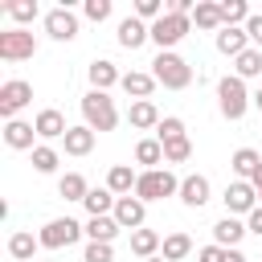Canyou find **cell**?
I'll return each instance as SVG.
<instances>
[{"label":"cell","instance_id":"13","mask_svg":"<svg viewBox=\"0 0 262 262\" xmlns=\"http://www.w3.org/2000/svg\"><path fill=\"white\" fill-rule=\"evenodd\" d=\"M160 119H164V115L156 111V102H151V98H139V102H131V106H127V123H131L135 131H156V127H160Z\"/></svg>","mask_w":262,"mask_h":262},{"label":"cell","instance_id":"6","mask_svg":"<svg viewBox=\"0 0 262 262\" xmlns=\"http://www.w3.org/2000/svg\"><path fill=\"white\" fill-rule=\"evenodd\" d=\"M188 33H192V16H180V12H164L151 25V41L160 45V53H168L172 45H180Z\"/></svg>","mask_w":262,"mask_h":262},{"label":"cell","instance_id":"39","mask_svg":"<svg viewBox=\"0 0 262 262\" xmlns=\"http://www.w3.org/2000/svg\"><path fill=\"white\" fill-rule=\"evenodd\" d=\"M82 12H86V20L102 25V20L111 16V0H86V4H82Z\"/></svg>","mask_w":262,"mask_h":262},{"label":"cell","instance_id":"19","mask_svg":"<svg viewBox=\"0 0 262 262\" xmlns=\"http://www.w3.org/2000/svg\"><path fill=\"white\" fill-rule=\"evenodd\" d=\"M94 135H98V131H90L86 123H82V127H70L66 139H61V143H66V156H90V151H94Z\"/></svg>","mask_w":262,"mask_h":262},{"label":"cell","instance_id":"24","mask_svg":"<svg viewBox=\"0 0 262 262\" xmlns=\"http://www.w3.org/2000/svg\"><path fill=\"white\" fill-rule=\"evenodd\" d=\"M160 246H164V237H160L156 229H135V233H131V254H139L143 262H147V258H156V254H160Z\"/></svg>","mask_w":262,"mask_h":262},{"label":"cell","instance_id":"31","mask_svg":"<svg viewBox=\"0 0 262 262\" xmlns=\"http://www.w3.org/2000/svg\"><path fill=\"white\" fill-rule=\"evenodd\" d=\"M119 229H123V225H119L115 217H90V221H86V237H90V242H115Z\"/></svg>","mask_w":262,"mask_h":262},{"label":"cell","instance_id":"12","mask_svg":"<svg viewBox=\"0 0 262 262\" xmlns=\"http://www.w3.org/2000/svg\"><path fill=\"white\" fill-rule=\"evenodd\" d=\"M250 229H246V221H237V217H221L217 225H213V246H221V250H237V242L246 237Z\"/></svg>","mask_w":262,"mask_h":262},{"label":"cell","instance_id":"20","mask_svg":"<svg viewBox=\"0 0 262 262\" xmlns=\"http://www.w3.org/2000/svg\"><path fill=\"white\" fill-rule=\"evenodd\" d=\"M135 180H139V172H131V164H115V168L106 172V188H111L115 196H131V192H135Z\"/></svg>","mask_w":262,"mask_h":262},{"label":"cell","instance_id":"9","mask_svg":"<svg viewBox=\"0 0 262 262\" xmlns=\"http://www.w3.org/2000/svg\"><path fill=\"white\" fill-rule=\"evenodd\" d=\"M221 201H225L229 217H237V213H246V217H250V213L258 209V188H254L250 180H233V184L225 188V196H221Z\"/></svg>","mask_w":262,"mask_h":262},{"label":"cell","instance_id":"7","mask_svg":"<svg viewBox=\"0 0 262 262\" xmlns=\"http://www.w3.org/2000/svg\"><path fill=\"white\" fill-rule=\"evenodd\" d=\"M37 53V37L29 29H8L0 33V61H29Z\"/></svg>","mask_w":262,"mask_h":262},{"label":"cell","instance_id":"10","mask_svg":"<svg viewBox=\"0 0 262 262\" xmlns=\"http://www.w3.org/2000/svg\"><path fill=\"white\" fill-rule=\"evenodd\" d=\"M45 33L53 37V41H74L78 37V16L61 4V8H49L45 12Z\"/></svg>","mask_w":262,"mask_h":262},{"label":"cell","instance_id":"28","mask_svg":"<svg viewBox=\"0 0 262 262\" xmlns=\"http://www.w3.org/2000/svg\"><path fill=\"white\" fill-rule=\"evenodd\" d=\"M37 250H41V242H37L33 233H25V229L8 237V254H12V262H33Z\"/></svg>","mask_w":262,"mask_h":262},{"label":"cell","instance_id":"5","mask_svg":"<svg viewBox=\"0 0 262 262\" xmlns=\"http://www.w3.org/2000/svg\"><path fill=\"white\" fill-rule=\"evenodd\" d=\"M82 233H86V225H78L74 217H53V221L41 225L37 242H41V250H66V246H74Z\"/></svg>","mask_w":262,"mask_h":262},{"label":"cell","instance_id":"34","mask_svg":"<svg viewBox=\"0 0 262 262\" xmlns=\"http://www.w3.org/2000/svg\"><path fill=\"white\" fill-rule=\"evenodd\" d=\"M57 164H61V156H57V147H49V143H37V147H33V168H37L41 176H49V172H57Z\"/></svg>","mask_w":262,"mask_h":262},{"label":"cell","instance_id":"37","mask_svg":"<svg viewBox=\"0 0 262 262\" xmlns=\"http://www.w3.org/2000/svg\"><path fill=\"white\" fill-rule=\"evenodd\" d=\"M192 156V143H188V135L184 139H172V143H164V164H184Z\"/></svg>","mask_w":262,"mask_h":262},{"label":"cell","instance_id":"40","mask_svg":"<svg viewBox=\"0 0 262 262\" xmlns=\"http://www.w3.org/2000/svg\"><path fill=\"white\" fill-rule=\"evenodd\" d=\"M135 16H139V20H151V25H156V20L164 16V4H160V0H135Z\"/></svg>","mask_w":262,"mask_h":262},{"label":"cell","instance_id":"29","mask_svg":"<svg viewBox=\"0 0 262 262\" xmlns=\"http://www.w3.org/2000/svg\"><path fill=\"white\" fill-rule=\"evenodd\" d=\"M233 74H237L242 82H246V78H262V49L250 45L246 53H237V57H233Z\"/></svg>","mask_w":262,"mask_h":262},{"label":"cell","instance_id":"23","mask_svg":"<svg viewBox=\"0 0 262 262\" xmlns=\"http://www.w3.org/2000/svg\"><path fill=\"white\" fill-rule=\"evenodd\" d=\"M250 49V37H246V29H221L217 33V53H225V57H237V53H246Z\"/></svg>","mask_w":262,"mask_h":262},{"label":"cell","instance_id":"32","mask_svg":"<svg viewBox=\"0 0 262 262\" xmlns=\"http://www.w3.org/2000/svg\"><path fill=\"white\" fill-rule=\"evenodd\" d=\"M160 254H164L168 262H184V258L192 254V237H188V233H168L164 246H160Z\"/></svg>","mask_w":262,"mask_h":262},{"label":"cell","instance_id":"41","mask_svg":"<svg viewBox=\"0 0 262 262\" xmlns=\"http://www.w3.org/2000/svg\"><path fill=\"white\" fill-rule=\"evenodd\" d=\"M246 37H250L254 49H262V16H250L246 20Z\"/></svg>","mask_w":262,"mask_h":262},{"label":"cell","instance_id":"1","mask_svg":"<svg viewBox=\"0 0 262 262\" xmlns=\"http://www.w3.org/2000/svg\"><path fill=\"white\" fill-rule=\"evenodd\" d=\"M82 119H86L90 131H115V123H119L115 98L106 90H86L82 94Z\"/></svg>","mask_w":262,"mask_h":262},{"label":"cell","instance_id":"2","mask_svg":"<svg viewBox=\"0 0 262 262\" xmlns=\"http://www.w3.org/2000/svg\"><path fill=\"white\" fill-rule=\"evenodd\" d=\"M151 78L164 86V90H184L188 82H192V66L180 57V53H156V61H151Z\"/></svg>","mask_w":262,"mask_h":262},{"label":"cell","instance_id":"42","mask_svg":"<svg viewBox=\"0 0 262 262\" xmlns=\"http://www.w3.org/2000/svg\"><path fill=\"white\" fill-rule=\"evenodd\" d=\"M196 262H225V250L221 246H201L196 250Z\"/></svg>","mask_w":262,"mask_h":262},{"label":"cell","instance_id":"33","mask_svg":"<svg viewBox=\"0 0 262 262\" xmlns=\"http://www.w3.org/2000/svg\"><path fill=\"white\" fill-rule=\"evenodd\" d=\"M250 16H254V12H250L246 0H225V4H221V20H225V29H246Z\"/></svg>","mask_w":262,"mask_h":262},{"label":"cell","instance_id":"36","mask_svg":"<svg viewBox=\"0 0 262 262\" xmlns=\"http://www.w3.org/2000/svg\"><path fill=\"white\" fill-rule=\"evenodd\" d=\"M156 139H160V143H172V139H184V123H180L176 115H168V119H160V127H156Z\"/></svg>","mask_w":262,"mask_h":262},{"label":"cell","instance_id":"44","mask_svg":"<svg viewBox=\"0 0 262 262\" xmlns=\"http://www.w3.org/2000/svg\"><path fill=\"white\" fill-rule=\"evenodd\" d=\"M225 262H246V254L242 250H225Z\"/></svg>","mask_w":262,"mask_h":262},{"label":"cell","instance_id":"14","mask_svg":"<svg viewBox=\"0 0 262 262\" xmlns=\"http://www.w3.org/2000/svg\"><path fill=\"white\" fill-rule=\"evenodd\" d=\"M143 41H151V25H147V20H139V16L119 20V45H123V49H139Z\"/></svg>","mask_w":262,"mask_h":262},{"label":"cell","instance_id":"18","mask_svg":"<svg viewBox=\"0 0 262 262\" xmlns=\"http://www.w3.org/2000/svg\"><path fill=\"white\" fill-rule=\"evenodd\" d=\"M192 25H196L201 33H221V29H225V20H221V4H213V0H196Z\"/></svg>","mask_w":262,"mask_h":262},{"label":"cell","instance_id":"47","mask_svg":"<svg viewBox=\"0 0 262 262\" xmlns=\"http://www.w3.org/2000/svg\"><path fill=\"white\" fill-rule=\"evenodd\" d=\"M147 262H168V258H164V254H156V258H147Z\"/></svg>","mask_w":262,"mask_h":262},{"label":"cell","instance_id":"43","mask_svg":"<svg viewBox=\"0 0 262 262\" xmlns=\"http://www.w3.org/2000/svg\"><path fill=\"white\" fill-rule=\"evenodd\" d=\"M246 229H250V233H258V237H262V205H258V209H254V213H250V217H246Z\"/></svg>","mask_w":262,"mask_h":262},{"label":"cell","instance_id":"38","mask_svg":"<svg viewBox=\"0 0 262 262\" xmlns=\"http://www.w3.org/2000/svg\"><path fill=\"white\" fill-rule=\"evenodd\" d=\"M111 258H115L111 242H86V254H82V262H111Z\"/></svg>","mask_w":262,"mask_h":262},{"label":"cell","instance_id":"46","mask_svg":"<svg viewBox=\"0 0 262 262\" xmlns=\"http://www.w3.org/2000/svg\"><path fill=\"white\" fill-rule=\"evenodd\" d=\"M254 106H258V111H262V86H258V90H254Z\"/></svg>","mask_w":262,"mask_h":262},{"label":"cell","instance_id":"35","mask_svg":"<svg viewBox=\"0 0 262 262\" xmlns=\"http://www.w3.org/2000/svg\"><path fill=\"white\" fill-rule=\"evenodd\" d=\"M4 12L16 20V29L20 25H29V20H37V0H8L4 4Z\"/></svg>","mask_w":262,"mask_h":262},{"label":"cell","instance_id":"3","mask_svg":"<svg viewBox=\"0 0 262 262\" xmlns=\"http://www.w3.org/2000/svg\"><path fill=\"white\" fill-rule=\"evenodd\" d=\"M250 102H254V94L246 90V82H242L237 74H229V78L217 82V106H221V115H225L229 123H237V119L250 111Z\"/></svg>","mask_w":262,"mask_h":262},{"label":"cell","instance_id":"15","mask_svg":"<svg viewBox=\"0 0 262 262\" xmlns=\"http://www.w3.org/2000/svg\"><path fill=\"white\" fill-rule=\"evenodd\" d=\"M86 74H90V90H111V86H119V82H123L119 66H115V61H106V57H94Z\"/></svg>","mask_w":262,"mask_h":262},{"label":"cell","instance_id":"16","mask_svg":"<svg viewBox=\"0 0 262 262\" xmlns=\"http://www.w3.org/2000/svg\"><path fill=\"white\" fill-rule=\"evenodd\" d=\"M33 127H37V135H41V139H66V131H70L66 115H61V111H53V106H45V111L33 119Z\"/></svg>","mask_w":262,"mask_h":262},{"label":"cell","instance_id":"27","mask_svg":"<svg viewBox=\"0 0 262 262\" xmlns=\"http://www.w3.org/2000/svg\"><path fill=\"white\" fill-rule=\"evenodd\" d=\"M115 201H119V196H115L111 188H90V196H86L82 205H86L90 217H111V213H115Z\"/></svg>","mask_w":262,"mask_h":262},{"label":"cell","instance_id":"8","mask_svg":"<svg viewBox=\"0 0 262 262\" xmlns=\"http://www.w3.org/2000/svg\"><path fill=\"white\" fill-rule=\"evenodd\" d=\"M29 102H33V86H29L25 78H8V82L0 86V115H4V119H16V111L29 106Z\"/></svg>","mask_w":262,"mask_h":262},{"label":"cell","instance_id":"26","mask_svg":"<svg viewBox=\"0 0 262 262\" xmlns=\"http://www.w3.org/2000/svg\"><path fill=\"white\" fill-rule=\"evenodd\" d=\"M57 196H66V201H86V196H90L86 176H82V172H66V176L57 180Z\"/></svg>","mask_w":262,"mask_h":262},{"label":"cell","instance_id":"48","mask_svg":"<svg viewBox=\"0 0 262 262\" xmlns=\"http://www.w3.org/2000/svg\"><path fill=\"white\" fill-rule=\"evenodd\" d=\"M258 205H262V188H258Z\"/></svg>","mask_w":262,"mask_h":262},{"label":"cell","instance_id":"30","mask_svg":"<svg viewBox=\"0 0 262 262\" xmlns=\"http://www.w3.org/2000/svg\"><path fill=\"white\" fill-rule=\"evenodd\" d=\"M258 164H262V156H258L254 147H237V151L229 156V168H233V172H237L242 180H250V176L258 172Z\"/></svg>","mask_w":262,"mask_h":262},{"label":"cell","instance_id":"17","mask_svg":"<svg viewBox=\"0 0 262 262\" xmlns=\"http://www.w3.org/2000/svg\"><path fill=\"white\" fill-rule=\"evenodd\" d=\"M33 135H37V127L25 123V119H8V123H4V143L16 147V151H33V147H37Z\"/></svg>","mask_w":262,"mask_h":262},{"label":"cell","instance_id":"22","mask_svg":"<svg viewBox=\"0 0 262 262\" xmlns=\"http://www.w3.org/2000/svg\"><path fill=\"white\" fill-rule=\"evenodd\" d=\"M119 86L139 102V98H151V90H156L160 82H156L151 74H143V70H131V74H123V82H119Z\"/></svg>","mask_w":262,"mask_h":262},{"label":"cell","instance_id":"45","mask_svg":"<svg viewBox=\"0 0 262 262\" xmlns=\"http://www.w3.org/2000/svg\"><path fill=\"white\" fill-rule=\"evenodd\" d=\"M250 184H254V188H262V164H258V172L250 176Z\"/></svg>","mask_w":262,"mask_h":262},{"label":"cell","instance_id":"25","mask_svg":"<svg viewBox=\"0 0 262 262\" xmlns=\"http://www.w3.org/2000/svg\"><path fill=\"white\" fill-rule=\"evenodd\" d=\"M135 164H143V172L160 168V164H164V143H160V139H139V143H135Z\"/></svg>","mask_w":262,"mask_h":262},{"label":"cell","instance_id":"11","mask_svg":"<svg viewBox=\"0 0 262 262\" xmlns=\"http://www.w3.org/2000/svg\"><path fill=\"white\" fill-rule=\"evenodd\" d=\"M111 217H115V221H119L123 229H131V233H135V229H143L147 205H143L139 196H119V201H115V213H111Z\"/></svg>","mask_w":262,"mask_h":262},{"label":"cell","instance_id":"4","mask_svg":"<svg viewBox=\"0 0 262 262\" xmlns=\"http://www.w3.org/2000/svg\"><path fill=\"white\" fill-rule=\"evenodd\" d=\"M135 196L147 205V201H164V196H180V180L168 172V168H151V172H139L135 180Z\"/></svg>","mask_w":262,"mask_h":262},{"label":"cell","instance_id":"21","mask_svg":"<svg viewBox=\"0 0 262 262\" xmlns=\"http://www.w3.org/2000/svg\"><path fill=\"white\" fill-rule=\"evenodd\" d=\"M180 201H184L188 209H201V205L209 201V180H205V176H196V172H192V176H184V180H180Z\"/></svg>","mask_w":262,"mask_h":262}]
</instances>
